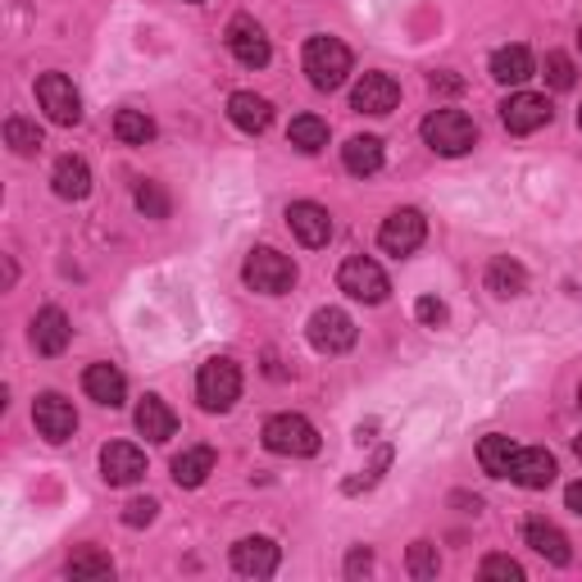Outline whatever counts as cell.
Here are the masks:
<instances>
[{"mask_svg": "<svg viewBox=\"0 0 582 582\" xmlns=\"http://www.w3.org/2000/svg\"><path fill=\"white\" fill-rule=\"evenodd\" d=\"M423 141L432 146L436 155L455 160V155H469L478 146V128H473V119L464 110H432L423 119Z\"/></svg>", "mask_w": 582, "mask_h": 582, "instance_id": "obj_1", "label": "cell"}, {"mask_svg": "<svg viewBox=\"0 0 582 582\" xmlns=\"http://www.w3.org/2000/svg\"><path fill=\"white\" fill-rule=\"evenodd\" d=\"M264 446L273 451V455H297V460H305V455H319V428L305 419V414H273L269 423H264Z\"/></svg>", "mask_w": 582, "mask_h": 582, "instance_id": "obj_2", "label": "cell"}, {"mask_svg": "<svg viewBox=\"0 0 582 582\" xmlns=\"http://www.w3.org/2000/svg\"><path fill=\"white\" fill-rule=\"evenodd\" d=\"M241 278H247V287L260 291V297H282V291H291V282H297V264L273 247H255L247 255V264H241Z\"/></svg>", "mask_w": 582, "mask_h": 582, "instance_id": "obj_3", "label": "cell"}, {"mask_svg": "<svg viewBox=\"0 0 582 582\" xmlns=\"http://www.w3.org/2000/svg\"><path fill=\"white\" fill-rule=\"evenodd\" d=\"M237 397H241V369H237L228 355L205 360L201 373H197V401H201L210 414H223V410L237 405Z\"/></svg>", "mask_w": 582, "mask_h": 582, "instance_id": "obj_4", "label": "cell"}, {"mask_svg": "<svg viewBox=\"0 0 582 582\" xmlns=\"http://www.w3.org/2000/svg\"><path fill=\"white\" fill-rule=\"evenodd\" d=\"M305 73L319 91H337L351 73V51L337 37H310L305 41Z\"/></svg>", "mask_w": 582, "mask_h": 582, "instance_id": "obj_5", "label": "cell"}, {"mask_svg": "<svg viewBox=\"0 0 582 582\" xmlns=\"http://www.w3.org/2000/svg\"><path fill=\"white\" fill-rule=\"evenodd\" d=\"M305 337H310V347L319 351V355H347L351 347H355V337H360V328H355V319L347 314V310H314L310 314V328H305Z\"/></svg>", "mask_w": 582, "mask_h": 582, "instance_id": "obj_6", "label": "cell"}, {"mask_svg": "<svg viewBox=\"0 0 582 582\" xmlns=\"http://www.w3.org/2000/svg\"><path fill=\"white\" fill-rule=\"evenodd\" d=\"M37 106L46 110V119L60 123V128H73L82 119V96H78V87L64 73H41L37 78Z\"/></svg>", "mask_w": 582, "mask_h": 582, "instance_id": "obj_7", "label": "cell"}, {"mask_svg": "<svg viewBox=\"0 0 582 582\" xmlns=\"http://www.w3.org/2000/svg\"><path fill=\"white\" fill-rule=\"evenodd\" d=\"M337 287H342L351 301H364V305H382L387 291H392L387 273H382L369 255H351V260L342 264V273H337Z\"/></svg>", "mask_w": 582, "mask_h": 582, "instance_id": "obj_8", "label": "cell"}, {"mask_svg": "<svg viewBox=\"0 0 582 582\" xmlns=\"http://www.w3.org/2000/svg\"><path fill=\"white\" fill-rule=\"evenodd\" d=\"M423 237H428V223H423V214L419 210H397V214H387L382 219V228H378V247L387 251V255H414L419 247H423Z\"/></svg>", "mask_w": 582, "mask_h": 582, "instance_id": "obj_9", "label": "cell"}, {"mask_svg": "<svg viewBox=\"0 0 582 582\" xmlns=\"http://www.w3.org/2000/svg\"><path fill=\"white\" fill-rule=\"evenodd\" d=\"M223 41H228V51H232V60L237 64H247V69H264L269 64V37H264V28L251 19V14H237L232 23H228V32H223Z\"/></svg>", "mask_w": 582, "mask_h": 582, "instance_id": "obj_10", "label": "cell"}, {"mask_svg": "<svg viewBox=\"0 0 582 582\" xmlns=\"http://www.w3.org/2000/svg\"><path fill=\"white\" fill-rule=\"evenodd\" d=\"M32 423H37V432L46 436V442H69V436L78 432V414H73V401H64L60 392H46V397H37V405H32Z\"/></svg>", "mask_w": 582, "mask_h": 582, "instance_id": "obj_11", "label": "cell"}, {"mask_svg": "<svg viewBox=\"0 0 582 582\" xmlns=\"http://www.w3.org/2000/svg\"><path fill=\"white\" fill-rule=\"evenodd\" d=\"M501 123L514 137H528V132H538V128L551 123V101H546V96H538V91H519V96H510V101L501 106Z\"/></svg>", "mask_w": 582, "mask_h": 582, "instance_id": "obj_12", "label": "cell"}, {"mask_svg": "<svg viewBox=\"0 0 582 582\" xmlns=\"http://www.w3.org/2000/svg\"><path fill=\"white\" fill-rule=\"evenodd\" d=\"M351 106L360 114H392L401 106V82L392 73H364L351 91Z\"/></svg>", "mask_w": 582, "mask_h": 582, "instance_id": "obj_13", "label": "cell"}, {"mask_svg": "<svg viewBox=\"0 0 582 582\" xmlns=\"http://www.w3.org/2000/svg\"><path fill=\"white\" fill-rule=\"evenodd\" d=\"M555 473H560V464H555V455L542 451V446H519V455H514V464H510V482H519V488H528V492L551 488Z\"/></svg>", "mask_w": 582, "mask_h": 582, "instance_id": "obj_14", "label": "cell"}, {"mask_svg": "<svg viewBox=\"0 0 582 582\" xmlns=\"http://www.w3.org/2000/svg\"><path fill=\"white\" fill-rule=\"evenodd\" d=\"M101 473H106L110 488H132V482L146 478V455L132 442H110L101 451Z\"/></svg>", "mask_w": 582, "mask_h": 582, "instance_id": "obj_15", "label": "cell"}, {"mask_svg": "<svg viewBox=\"0 0 582 582\" xmlns=\"http://www.w3.org/2000/svg\"><path fill=\"white\" fill-rule=\"evenodd\" d=\"M282 564V551L269 542V538H247L232 546V569L241 578H273Z\"/></svg>", "mask_w": 582, "mask_h": 582, "instance_id": "obj_16", "label": "cell"}, {"mask_svg": "<svg viewBox=\"0 0 582 582\" xmlns=\"http://www.w3.org/2000/svg\"><path fill=\"white\" fill-rule=\"evenodd\" d=\"M69 337H73V328H69L64 310H56V305L37 310V319H32V351L37 355H64Z\"/></svg>", "mask_w": 582, "mask_h": 582, "instance_id": "obj_17", "label": "cell"}, {"mask_svg": "<svg viewBox=\"0 0 582 582\" xmlns=\"http://www.w3.org/2000/svg\"><path fill=\"white\" fill-rule=\"evenodd\" d=\"M287 223H291V232L301 237V247H328V241H332V219H328V210L314 205V201L287 205Z\"/></svg>", "mask_w": 582, "mask_h": 582, "instance_id": "obj_18", "label": "cell"}, {"mask_svg": "<svg viewBox=\"0 0 582 582\" xmlns=\"http://www.w3.org/2000/svg\"><path fill=\"white\" fill-rule=\"evenodd\" d=\"M82 387H87V397L96 405H106V410H119L128 401V382H123V373L114 364H91L82 373Z\"/></svg>", "mask_w": 582, "mask_h": 582, "instance_id": "obj_19", "label": "cell"}, {"mask_svg": "<svg viewBox=\"0 0 582 582\" xmlns=\"http://www.w3.org/2000/svg\"><path fill=\"white\" fill-rule=\"evenodd\" d=\"M228 119H232L241 132L260 137V132L273 123V106L264 101V96H255V91H232V96H228Z\"/></svg>", "mask_w": 582, "mask_h": 582, "instance_id": "obj_20", "label": "cell"}, {"mask_svg": "<svg viewBox=\"0 0 582 582\" xmlns=\"http://www.w3.org/2000/svg\"><path fill=\"white\" fill-rule=\"evenodd\" d=\"M523 546H532L542 560H551V564H569L573 560V551H569V538L555 528V523H546V519H528L523 523Z\"/></svg>", "mask_w": 582, "mask_h": 582, "instance_id": "obj_21", "label": "cell"}, {"mask_svg": "<svg viewBox=\"0 0 582 582\" xmlns=\"http://www.w3.org/2000/svg\"><path fill=\"white\" fill-rule=\"evenodd\" d=\"M132 419H137V432L146 436V442H169V436L178 432V419H173V410L160 397H141Z\"/></svg>", "mask_w": 582, "mask_h": 582, "instance_id": "obj_22", "label": "cell"}, {"mask_svg": "<svg viewBox=\"0 0 582 582\" xmlns=\"http://www.w3.org/2000/svg\"><path fill=\"white\" fill-rule=\"evenodd\" d=\"M532 73V56H528V46H501V51L492 56V78L505 82V87H523Z\"/></svg>", "mask_w": 582, "mask_h": 582, "instance_id": "obj_23", "label": "cell"}, {"mask_svg": "<svg viewBox=\"0 0 582 582\" xmlns=\"http://www.w3.org/2000/svg\"><path fill=\"white\" fill-rule=\"evenodd\" d=\"M51 182H56V197H64V201H82L87 191H91V169H87V160L64 155V160L56 164Z\"/></svg>", "mask_w": 582, "mask_h": 582, "instance_id": "obj_24", "label": "cell"}, {"mask_svg": "<svg viewBox=\"0 0 582 582\" xmlns=\"http://www.w3.org/2000/svg\"><path fill=\"white\" fill-rule=\"evenodd\" d=\"M342 164L355 173V178H373L382 169V141L378 137H351L342 146Z\"/></svg>", "mask_w": 582, "mask_h": 582, "instance_id": "obj_25", "label": "cell"}, {"mask_svg": "<svg viewBox=\"0 0 582 582\" xmlns=\"http://www.w3.org/2000/svg\"><path fill=\"white\" fill-rule=\"evenodd\" d=\"M488 291L492 297H501V301H510V297H523L528 291V273H523V264L519 260H492L488 264Z\"/></svg>", "mask_w": 582, "mask_h": 582, "instance_id": "obj_26", "label": "cell"}, {"mask_svg": "<svg viewBox=\"0 0 582 582\" xmlns=\"http://www.w3.org/2000/svg\"><path fill=\"white\" fill-rule=\"evenodd\" d=\"M214 473V451L210 446H191L173 460V482L178 488H201V482Z\"/></svg>", "mask_w": 582, "mask_h": 582, "instance_id": "obj_27", "label": "cell"}, {"mask_svg": "<svg viewBox=\"0 0 582 582\" xmlns=\"http://www.w3.org/2000/svg\"><path fill=\"white\" fill-rule=\"evenodd\" d=\"M514 455H519V446L510 442V436H501V432H492V436H482V442H478V464L488 469L492 478H510Z\"/></svg>", "mask_w": 582, "mask_h": 582, "instance_id": "obj_28", "label": "cell"}, {"mask_svg": "<svg viewBox=\"0 0 582 582\" xmlns=\"http://www.w3.org/2000/svg\"><path fill=\"white\" fill-rule=\"evenodd\" d=\"M287 137H291V146H297V151L319 155L323 146H328V123L314 119V114H297V119H291V128H287Z\"/></svg>", "mask_w": 582, "mask_h": 582, "instance_id": "obj_29", "label": "cell"}, {"mask_svg": "<svg viewBox=\"0 0 582 582\" xmlns=\"http://www.w3.org/2000/svg\"><path fill=\"white\" fill-rule=\"evenodd\" d=\"M114 137L123 146H146V141H155V119L141 114V110H119L114 114Z\"/></svg>", "mask_w": 582, "mask_h": 582, "instance_id": "obj_30", "label": "cell"}, {"mask_svg": "<svg viewBox=\"0 0 582 582\" xmlns=\"http://www.w3.org/2000/svg\"><path fill=\"white\" fill-rule=\"evenodd\" d=\"M69 578L87 582V578H114V560L106 551H96V546H78L69 555Z\"/></svg>", "mask_w": 582, "mask_h": 582, "instance_id": "obj_31", "label": "cell"}, {"mask_svg": "<svg viewBox=\"0 0 582 582\" xmlns=\"http://www.w3.org/2000/svg\"><path fill=\"white\" fill-rule=\"evenodd\" d=\"M6 146H10L14 155H37V151H41V128H37L32 119H19V114H14V119L6 123Z\"/></svg>", "mask_w": 582, "mask_h": 582, "instance_id": "obj_32", "label": "cell"}, {"mask_svg": "<svg viewBox=\"0 0 582 582\" xmlns=\"http://www.w3.org/2000/svg\"><path fill=\"white\" fill-rule=\"evenodd\" d=\"M137 210L146 214V219H169V191L160 187V182H137Z\"/></svg>", "mask_w": 582, "mask_h": 582, "instance_id": "obj_33", "label": "cell"}, {"mask_svg": "<svg viewBox=\"0 0 582 582\" xmlns=\"http://www.w3.org/2000/svg\"><path fill=\"white\" fill-rule=\"evenodd\" d=\"M478 578L482 582H523V564L510 555H488L478 564Z\"/></svg>", "mask_w": 582, "mask_h": 582, "instance_id": "obj_34", "label": "cell"}, {"mask_svg": "<svg viewBox=\"0 0 582 582\" xmlns=\"http://www.w3.org/2000/svg\"><path fill=\"white\" fill-rule=\"evenodd\" d=\"M405 564H410L414 578H436V569H442V560H436V546H432V542H414L410 555H405Z\"/></svg>", "mask_w": 582, "mask_h": 582, "instance_id": "obj_35", "label": "cell"}, {"mask_svg": "<svg viewBox=\"0 0 582 582\" xmlns=\"http://www.w3.org/2000/svg\"><path fill=\"white\" fill-rule=\"evenodd\" d=\"M546 82H551L555 91H569V87L578 82L573 60H569V56H560V51H551V56H546Z\"/></svg>", "mask_w": 582, "mask_h": 582, "instance_id": "obj_36", "label": "cell"}, {"mask_svg": "<svg viewBox=\"0 0 582 582\" xmlns=\"http://www.w3.org/2000/svg\"><path fill=\"white\" fill-rule=\"evenodd\" d=\"M155 514H160V501H155V496H137V501H128V505H123V523H128V528H146V523H155Z\"/></svg>", "mask_w": 582, "mask_h": 582, "instance_id": "obj_37", "label": "cell"}, {"mask_svg": "<svg viewBox=\"0 0 582 582\" xmlns=\"http://www.w3.org/2000/svg\"><path fill=\"white\" fill-rule=\"evenodd\" d=\"M387 464H392V446H382V451H378V460L364 469V478H351V482H347V496H355V492H369L373 482L382 478V469H387Z\"/></svg>", "mask_w": 582, "mask_h": 582, "instance_id": "obj_38", "label": "cell"}, {"mask_svg": "<svg viewBox=\"0 0 582 582\" xmlns=\"http://www.w3.org/2000/svg\"><path fill=\"white\" fill-rule=\"evenodd\" d=\"M414 319H419V323H428V328H442V323H446V305L436 301V297H419Z\"/></svg>", "mask_w": 582, "mask_h": 582, "instance_id": "obj_39", "label": "cell"}, {"mask_svg": "<svg viewBox=\"0 0 582 582\" xmlns=\"http://www.w3.org/2000/svg\"><path fill=\"white\" fill-rule=\"evenodd\" d=\"M364 573H373V551L355 546V551L347 555V578H364Z\"/></svg>", "mask_w": 582, "mask_h": 582, "instance_id": "obj_40", "label": "cell"}, {"mask_svg": "<svg viewBox=\"0 0 582 582\" xmlns=\"http://www.w3.org/2000/svg\"><path fill=\"white\" fill-rule=\"evenodd\" d=\"M436 96H460L464 91V82L455 78V73H432V82H428Z\"/></svg>", "mask_w": 582, "mask_h": 582, "instance_id": "obj_41", "label": "cell"}, {"mask_svg": "<svg viewBox=\"0 0 582 582\" xmlns=\"http://www.w3.org/2000/svg\"><path fill=\"white\" fill-rule=\"evenodd\" d=\"M564 505H569V510H573L578 519H582V478H578V482H569V492H564Z\"/></svg>", "mask_w": 582, "mask_h": 582, "instance_id": "obj_42", "label": "cell"}, {"mask_svg": "<svg viewBox=\"0 0 582 582\" xmlns=\"http://www.w3.org/2000/svg\"><path fill=\"white\" fill-rule=\"evenodd\" d=\"M573 455H578V460H582V432H578V436H573Z\"/></svg>", "mask_w": 582, "mask_h": 582, "instance_id": "obj_43", "label": "cell"}, {"mask_svg": "<svg viewBox=\"0 0 582 582\" xmlns=\"http://www.w3.org/2000/svg\"><path fill=\"white\" fill-rule=\"evenodd\" d=\"M578 405H582V387H578Z\"/></svg>", "mask_w": 582, "mask_h": 582, "instance_id": "obj_44", "label": "cell"}, {"mask_svg": "<svg viewBox=\"0 0 582 582\" xmlns=\"http://www.w3.org/2000/svg\"><path fill=\"white\" fill-rule=\"evenodd\" d=\"M578 128H582V110H578Z\"/></svg>", "mask_w": 582, "mask_h": 582, "instance_id": "obj_45", "label": "cell"}, {"mask_svg": "<svg viewBox=\"0 0 582 582\" xmlns=\"http://www.w3.org/2000/svg\"><path fill=\"white\" fill-rule=\"evenodd\" d=\"M578 46H582V32H578Z\"/></svg>", "mask_w": 582, "mask_h": 582, "instance_id": "obj_46", "label": "cell"}, {"mask_svg": "<svg viewBox=\"0 0 582 582\" xmlns=\"http://www.w3.org/2000/svg\"><path fill=\"white\" fill-rule=\"evenodd\" d=\"M191 6H197V0H191Z\"/></svg>", "mask_w": 582, "mask_h": 582, "instance_id": "obj_47", "label": "cell"}]
</instances>
